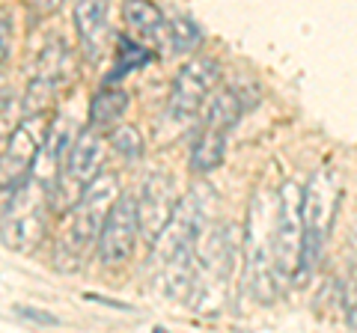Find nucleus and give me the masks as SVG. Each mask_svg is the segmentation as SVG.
<instances>
[{
  "label": "nucleus",
  "instance_id": "9d476101",
  "mask_svg": "<svg viewBox=\"0 0 357 333\" xmlns=\"http://www.w3.org/2000/svg\"><path fill=\"white\" fill-rule=\"evenodd\" d=\"M220 81V63L211 57H199L185 65L178 77L173 81V93H170V107L167 114L176 125H188L191 119L199 116L203 104L211 98L215 86Z\"/></svg>",
  "mask_w": 357,
  "mask_h": 333
},
{
  "label": "nucleus",
  "instance_id": "393cba45",
  "mask_svg": "<svg viewBox=\"0 0 357 333\" xmlns=\"http://www.w3.org/2000/svg\"><path fill=\"white\" fill-rule=\"evenodd\" d=\"M349 325L357 330V277H354V283L349 286Z\"/></svg>",
  "mask_w": 357,
  "mask_h": 333
},
{
  "label": "nucleus",
  "instance_id": "ddd939ff",
  "mask_svg": "<svg viewBox=\"0 0 357 333\" xmlns=\"http://www.w3.org/2000/svg\"><path fill=\"white\" fill-rule=\"evenodd\" d=\"M176 185L167 173H152L143 182V191L137 196V224H140V235L149 244L158 238V232L164 224L170 220L173 208H176Z\"/></svg>",
  "mask_w": 357,
  "mask_h": 333
},
{
  "label": "nucleus",
  "instance_id": "423d86ee",
  "mask_svg": "<svg viewBox=\"0 0 357 333\" xmlns=\"http://www.w3.org/2000/svg\"><path fill=\"white\" fill-rule=\"evenodd\" d=\"M337 199L340 187L331 170H316L310 176V182L304 185V250H301L295 280H307L316 271L333 215H337Z\"/></svg>",
  "mask_w": 357,
  "mask_h": 333
},
{
  "label": "nucleus",
  "instance_id": "4468645a",
  "mask_svg": "<svg viewBox=\"0 0 357 333\" xmlns=\"http://www.w3.org/2000/svg\"><path fill=\"white\" fill-rule=\"evenodd\" d=\"M75 27L89 60H96L107 39V0H77Z\"/></svg>",
  "mask_w": 357,
  "mask_h": 333
},
{
  "label": "nucleus",
  "instance_id": "4be33fe9",
  "mask_svg": "<svg viewBox=\"0 0 357 333\" xmlns=\"http://www.w3.org/2000/svg\"><path fill=\"white\" fill-rule=\"evenodd\" d=\"M9 51H13V18L9 13H0V65L9 60Z\"/></svg>",
  "mask_w": 357,
  "mask_h": 333
},
{
  "label": "nucleus",
  "instance_id": "9b49d317",
  "mask_svg": "<svg viewBox=\"0 0 357 333\" xmlns=\"http://www.w3.org/2000/svg\"><path fill=\"white\" fill-rule=\"evenodd\" d=\"M72 75H75L72 51L66 48L63 39L51 42L36 60V72H33V81L24 95V116L42 114V110L51 104V98L57 95V90H63V86L72 81Z\"/></svg>",
  "mask_w": 357,
  "mask_h": 333
},
{
  "label": "nucleus",
  "instance_id": "7ed1b4c3",
  "mask_svg": "<svg viewBox=\"0 0 357 333\" xmlns=\"http://www.w3.org/2000/svg\"><path fill=\"white\" fill-rule=\"evenodd\" d=\"M274 212L277 196L271 191H256L248 208V229H244V274L256 301L271 304L280 295L283 277L274 262Z\"/></svg>",
  "mask_w": 357,
  "mask_h": 333
},
{
  "label": "nucleus",
  "instance_id": "6e6552de",
  "mask_svg": "<svg viewBox=\"0 0 357 333\" xmlns=\"http://www.w3.org/2000/svg\"><path fill=\"white\" fill-rule=\"evenodd\" d=\"M304 250V185L283 182L274 212V262L283 280H295Z\"/></svg>",
  "mask_w": 357,
  "mask_h": 333
},
{
  "label": "nucleus",
  "instance_id": "20e7f679",
  "mask_svg": "<svg viewBox=\"0 0 357 333\" xmlns=\"http://www.w3.org/2000/svg\"><path fill=\"white\" fill-rule=\"evenodd\" d=\"M51 194L54 187L33 173L15 191H9V203L0 215V238L9 250L33 253L42 244L45 232H48Z\"/></svg>",
  "mask_w": 357,
  "mask_h": 333
},
{
  "label": "nucleus",
  "instance_id": "f3484780",
  "mask_svg": "<svg viewBox=\"0 0 357 333\" xmlns=\"http://www.w3.org/2000/svg\"><path fill=\"white\" fill-rule=\"evenodd\" d=\"M122 15H126V24L134 33H140V36H161L167 30L161 9L152 0H126L122 3Z\"/></svg>",
  "mask_w": 357,
  "mask_h": 333
},
{
  "label": "nucleus",
  "instance_id": "f8f14e48",
  "mask_svg": "<svg viewBox=\"0 0 357 333\" xmlns=\"http://www.w3.org/2000/svg\"><path fill=\"white\" fill-rule=\"evenodd\" d=\"M140 235V224H137V199L134 196H116V203L110 206V212L98 232V259L105 265H122L131 253L134 244Z\"/></svg>",
  "mask_w": 357,
  "mask_h": 333
},
{
  "label": "nucleus",
  "instance_id": "b1692460",
  "mask_svg": "<svg viewBox=\"0 0 357 333\" xmlns=\"http://www.w3.org/2000/svg\"><path fill=\"white\" fill-rule=\"evenodd\" d=\"M18 316H24L27 321H36V325H57V316L42 313V309H30V307H18Z\"/></svg>",
  "mask_w": 357,
  "mask_h": 333
},
{
  "label": "nucleus",
  "instance_id": "0eeeda50",
  "mask_svg": "<svg viewBox=\"0 0 357 333\" xmlns=\"http://www.w3.org/2000/svg\"><path fill=\"white\" fill-rule=\"evenodd\" d=\"M107 155V140L98 134L96 125L84 128L81 134L72 140V146L66 149V164L63 173H57V185H54V194H57V206L63 212L81 199V194L93 185L98 176H102V164Z\"/></svg>",
  "mask_w": 357,
  "mask_h": 333
},
{
  "label": "nucleus",
  "instance_id": "5701e85b",
  "mask_svg": "<svg viewBox=\"0 0 357 333\" xmlns=\"http://www.w3.org/2000/svg\"><path fill=\"white\" fill-rule=\"evenodd\" d=\"M30 13H36V15H51V13H57V9L66 3V0H24Z\"/></svg>",
  "mask_w": 357,
  "mask_h": 333
},
{
  "label": "nucleus",
  "instance_id": "f257e3e1",
  "mask_svg": "<svg viewBox=\"0 0 357 333\" xmlns=\"http://www.w3.org/2000/svg\"><path fill=\"white\" fill-rule=\"evenodd\" d=\"M215 208V194L206 185L191 187L176 203L170 220L152 241V265L158 268L161 286L170 297H191L197 277V244Z\"/></svg>",
  "mask_w": 357,
  "mask_h": 333
},
{
  "label": "nucleus",
  "instance_id": "412c9836",
  "mask_svg": "<svg viewBox=\"0 0 357 333\" xmlns=\"http://www.w3.org/2000/svg\"><path fill=\"white\" fill-rule=\"evenodd\" d=\"M149 57L152 54L143 48V45H137V42H128V39H119V48H116V77L119 75H126V72H134L137 65H143V63H149Z\"/></svg>",
  "mask_w": 357,
  "mask_h": 333
},
{
  "label": "nucleus",
  "instance_id": "2eb2a0df",
  "mask_svg": "<svg viewBox=\"0 0 357 333\" xmlns=\"http://www.w3.org/2000/svg\"><path fill=\"white\" fill-rule=\"evenodd\" d=\"M241 110H244V104H241L238 93L236 90H223V93H218L208 102V110H206V116H203V125L211 128V131H220V134H229V131L238 125Z\"/></svg>",
  "mask_w": 357,
  "mask_h": 333
},
{
  "label": "nucleus",
  "instance_id": "1a4fd4ad",
  "mask_svg": "<svg viewBox=\"0 0 357 333\" xmlns=\"http://www.w3.org/2000/svg\"><path fill=\"white\" fill-rule=\"evenodd\" d=\"M51 122L42 114H30L13 128L6 137V146L0 152V191H15V187L33 173V161L39 158L45 146Z\"/></svg>",
  "mask_w": 357,
  "mask_h": 333
},
{
  "label": "nucleus",
  "instance_id": "dca6fc26",
  "mask_svg": "<svg viewBox=\"0 0 357 333\" xmlns=\"http://www.w3.org/2000/svg\"><path fill=\"white\" fill-rule=\"evenodd\" d=\"M128 110V93L116 90V86H105L102 93H96V98L89 102V122L96 128H107L126 116Z\"/></svg>",
  "mask_w": 357,
  "mask_h": 333
},
{
  "label": "nucleus",
  "instance_id": "39448f33",
  "mask_svg": "<svg viewBox=\"0 0 357 333\" xmlns=\"http://www.w3.org/2000/svg\"><path fill=\"white\" fill-rule=\"evenodd\" d=\"M238 259V241H236V226L223 224L208 229L206 244H203V256L197 262V277L191 288V301L199 313H215L227 297V286L232 268Z\"/></svg>",
  "mask_w": 357,
  "mask_h": 333
},
{
  "label": "nucleus",
  "instance_id": "6ab92c4d",
  "mask_svg": "<svg viewBox=\"0 0 357 333\" xmlns=\"http://www.w3.org/2000/svg\"><path fill=\"white\" fill-rule=\"evenodd\" d=\"M167 33H170V42H173V51L176 54H188L199 45V39H203V33L199 27L194 24L191 18H173L167 21Z\"/></svg>",
  "mask_w": 357,
  "mask_h": 333
},
{
  "label": "nucleus",
  "instance_id": "a211bd4d",
  "mask_svg": "<svg viewBox=\"0 0 357 333\" xmlns=\"http://www.w3.org/2000/svg\"><path fill=\"white\" fill-rule=\"evenodd\" d=\"M227 137L229 134H220V131H211L203 125V131H199V137L191 149V166L197 173H208V170H215V166H220L223 155H227Z\"/></svg>",
  "mask_w": 357,
  "mask_h": 333
},
{
  "label": "nucleus",
  "instance_id": "aec40b11",
  "mask_svg": "<svg viewBox=\"0 0 357 333\" xmlns=\"http://www.w3.org/2000/svg\"><path fill=\"white\" fill-rule=\"evenodd\" d=\"M107 143H110V149L119 152L126 161H137L140 155H143L140 131L134 128V125H119V128H114V131H110V137H107Z\"/></svg>",
  "mask_w": 357,
  "mask_h": 333
},
{
  "label": "nucleus",
  "instance_id": "f03ea898",
  "mask_svg": "<svg viewBox=\"0 0 357 333\" xmlns=\"http://www.w3.org/2000/svg\"><path fill=\"white\" fill-rule=\"evenodd\" d=\"M119 196V179L114 173H102L98 179L81 194V199L69 208V224L63 238L57 241V268L77 271L86 259V253L98 244V232L110 212V206Z\"/></svg>",
  "mask_w": 357,
  "mask_h": 333
}]
</instances>
